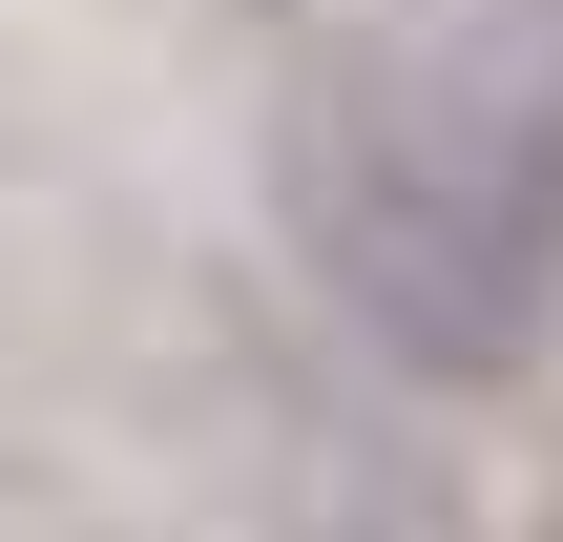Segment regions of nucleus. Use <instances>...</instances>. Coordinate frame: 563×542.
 <instances>
[{"label":"nucleus","instance_id":"nucleus-1","mask_svg":"<svg viewBox=\"0 0 563 542\" xmlns=\"http://www.w3.org/2000/svg\"><path fill=\"white\" fill-rule=\"evenodd\" d=\"M272 230L355 313V355H397L418 397H501L563 334V209L522 125L439 63H313L272 104Z\"/></svg>","mask_w":563,"mask_h":542},{"label":"nucleus","instance_id":"nucleus-2","mask_svg":"<svg viewBox=\"0 0 563 542\" xmlns=\"http://www.w3.org/2000/svg\"><path fill=\"white\" fill-rule=\"evenodd\" d=\"M292 480H313V522H292V542H439V501H418V460H376V439H313Z\"/></svg>","mask_w":563,"mask_h":542}]
</instances>
